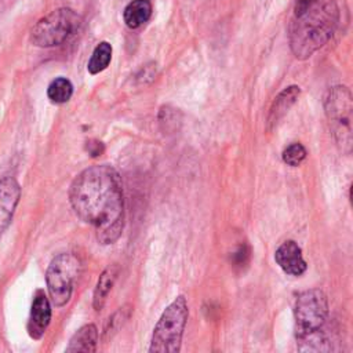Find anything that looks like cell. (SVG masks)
Returning <instances> with one entry per match:
<instances>
[{"mask_svg": "<svg viewBox=\"0 0 353 353\" xmlns=\"http://www.w3.org/2000/svg\"><path fill=\"white\" fill-rule=\"evenodd\" d=\"M69 201L74 214L95 229L101 244H113L124 228V196L119 172L108 164L83 170L72 182Z\"/></svg>", "mask_w": 353, "mask_h": 353, "instance_id": "obj_1", "label": "cell"}, {"mask_svg": "<svg viewBox=\"0 0 353 353\" xmlns=\"http://www.w3.org/2000/svg\"><path fill=\"white\" fill-rule=\"evenodd\" d=\"M130 316V309L128 306H123L120 307L108 321L105 330H103V336L106 338H112V335L114 332H117V330L124 324V321L128 319Z\"/></svg>", "mask_w": 353, "mask_h": 353, "instance_id": "obj_18", "label": "cell"}, {"mask_svg": "<svg viewBox=\"0 0 353 353\" xmlns=\"http://www.w3.org/2000/svg\"><path fill=\"white\" fill-rule=\"evenodd\" d=\"M274 259L277 262V265L287 273L291 276H301L305 273L307 265L302 256V251L301 247L292 241H284L274 254Z\"/></svg>", "mask_w": 353, "mask_h": 353, "instance_id": "obj_10", "label": "cell"}, {"mask_svg": "<svg viewBox=\"0 0 353 353\" xmlns=\"http://www.w3.org/2000/svg\"><path fill=\"white\" fill-rule=\"evenodd\" d=\"M189 309L183 295H178L161 313L154 325L149 352L176 353L181 349L183 330L188 321Z\"/></svg>", "mask_w": 353, "mask_h": 353, "instance_id": "obj_3", "label": "cell"}, {"mask_svg": "<svg viewBox=\"0 0 353 353\" xmlns=\"http://www.w3.org/2000/svg\"><path fill=\"white\" fill-rule=\"evenodd\" d=\"M119 274V268L116 265L108 266L99 276L97 287L94 290V296H92V305L95 310H101L105 306V302L109 296V292L113 288V284L117 279Z\"/></svg>", "mask_w": 353, "mask_h": 353, "instance_id": "obj_14", "label": "cell"}, {"mask_svg": "<svg viewBox=\"0 0 353 353\" xmlns=\"http://www.w3.org/2000/svg\"><path fill=\"white\" fill-rule=\"evenodd\" d=\"M309 0H296V6H295V8H298V7H302L303 4H306Z\"/></svg>", "mask_w": 353, "mask_h": 353, "instance_id": "obj_20", "label": "cell"}, {"mask_svg": "<svg viewBox=\"0 0 353 353\" xmlns=\"http://www.w3.org/2000/svg\"><path fill=\"white\" fill-rule=\"evenodd\" d=\"M301 94V90L298 85H290L287 88H284L273 101L270 110H269V116H268V127L273 128L279 120H281L285 113L290 110V108L296 102L298 97Z\"/></svg>", "mask_w": 353, "mask_h": 353, "instance_id": "obj_11", "label": "cell"}, {"mask_svg": "<svg viewBox=\"0 0 353 353\" xmlns=\"http://www.w3.org/2000/svg\"><path fill=\"white\" fill-rule=\"evenodd\" d=\"M81 26V17L70 8H58L40 18L30 30V41L37 47H55L68 41Z\"/></svg>", "mask_w": 353, "mask_h": 353, "instance_id": "obj_5", "label": "cell"}, {"mask_svg": "<svg viewBox=\"0 0 353 353\" xmlns=\"http://www.w3.org/2000/svg\"><path fill=\"white\" fill-rule=\"evenodd\" d=\"M73 94L72 83L65 77H57L47 88V97L52 103H65Z\"/></svg>", "mask_w": 353, "mask_h": 353, "instance_id": "obj_16", "label": "cell"}, {"mask_svg": "<svg viewBox=\"0 0 353 353\" xmlns=\"http://www.w3.org/2000/svg\"><path fill=\"white\" fill-rule=\"evenodd\" d=\"M97 343H98L97 327L94 324H85L73 334L65 352H68V353H76V352L91 353V352H95Z\"/></svg>", "mask_w": 353, "mask_h": 353, "instance_id": "obj_12", "label": "cell"}, {"mask_svg": "<svg viewBox=\"0 0 353 353\" xmlns=\"http://www.w3.org/2000/svg\"><path fill=\"white\" fill-rule=\"evenodd\" d=\"M325 113L330 120L335 141L338 146L349 153L352 146V94L347 87L336 85L332 87L325 97Z\"/></svg>", "mask_w": 353, "mask_h": 353, "instance_id": "obj_6", "label": "cell"}, {"mask_svg": "<svg viewBox=\"0 0 353 353\" xmlns=\"http://www.w3.org/2000/svg\"><path fill=\"white\" fill-rule=\"evenodd\" d=\"M339 21L335 0H309L295 8L290 26V47L295 58L306 59L332 36Z\"/></svg>", "mask_w": 353, "mask_h": 353, "instance_id": "obj_2", "label": "cell"}, {"mask_svg": "<svg viewBox=\"0 0 353 353\" xmlns=\"http://www.w3.org/2000/svg\"><path fill=\"white\" fill-rule=\"evenodd\" d=\"M152 17V3L150 0H132L130 1L123 12L125 25L130 29H137L146 23Z\"/></svg>", "mask_w": 353, "mask_h": 353, "instance_id": "obj_13", "label": "cell"}, {"mask_svg": "<svg viewBox=\"0 0 353 353\" xmlns=\"http://www.w3.org/2000/svg\"><path fill=\"white\" fill-rule=\"evenodd\" d=\"M79 270L80 262L77 256L70 252L58 254L50 262L46 272V283L48 295L57 307L69 302Z\"/></svg>", "mask_w": 353, "mask_h": 353, "instance_id": "obj_7", "label": "cell"}, {"mask_svg": "<svg viewBox=\"0 0 353 353\" xmlns=\"http://www.w3.org/2000/svg\"><path fill=\"white\" fill-rule=\"evenodd\" d=\"M21 199V186L14 176L0 179V237L10 226Z\"/></svg>", "mask_w": 353, "mask_h": 353, "instance_id": "obj_8", "label": "cell"}, {"mask_svg": "<svg viewBox=\"0 0 353 353\" xmlns=\"http://www.w3.org/2000/svg\"><path fill=\"white\" fill-rule=\"evenodd\" d=\"M87 143H88V145H87V149H88V153H90L91 156H98V154H101V152L103 150V146H102L101 142L90 141V142H87Z\"/></svg>", "mask_w": 353, "mask_h": 353, "instance_id": "obj_19", "label": "cell"}, {"mask_svg": "<svg viewBox=\"0 0 353 353\" xmlns=\"http://www.w3.org/2000/svg\"><path fill=\"white\" fill-rule=\"evenodd\" d=\"M306 149L302 143L294 142L291 145H288L284 150H283V161L291 167H298L305 159H306Z\"/></svg>", "mask_w": 353, "mask_h": 353, "instance_id": "obj_17", "label": "cell"}, {"mask_svg": "<svg viewBox=\"0 0 353 353\" xmlns=\"http://www.w3.org/2000/svg\"><path fill=\"white\" fill-rule=\"evenodd\" d=\"M328 317V301L319 288L302 291L295 301L294 319L296 338L302 342L319 338V332Z\"/></svg>", "mask_w": 353, "mask_h": 353, "instance_id": "obj_4", "label": "cell"}, {"mask_svg": "<svg viewBox=\"0 0 353 353\" xmlns=\"http://www.w3.org/2000/svg\"><path fill=\"white\" fill-rule=\"evenodd\" d=\"M112 59V46L108 41H101L92 51V55L88 61L87 69L91 74H97L105 70Z\"/></svg>", "mask_w": 353, "mask_h": 353, "instance_id": "obj_15", "label": "cell"}, {"mask_svg": "<svg viewBox=\"0 0 353 353\" xmlns=\"http://www.w3.org/2000/svg\"><path fill=\"white\" fill-rule=\"evenodd\" d=\"M50 320H51L50 301L43 290H37L33 296L29 321H28L29 335L34 339H40L47 330Z\"/></svg>", "mask_w": 353, "mask_h": 353, "instance_id": "obj_9", "label": "cell"}]
</instances>
